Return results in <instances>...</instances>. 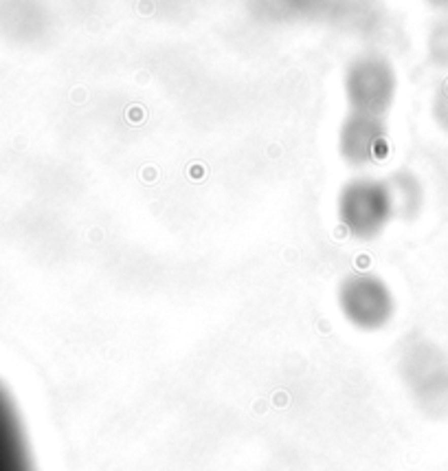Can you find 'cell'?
<instances>
[{
  "label": "cell",
  "mask_w": 448,
  "mask_h": 471,
  "mask_svg": "<svg viewBox=\"0 0 448 471\" xmlns=\"http://www.w3.org/2000/svg\"><path fill=\"white\" fill-rule=\"evenodd\" d=\"M336 216L347 234L358 240L380 236L396 216L387 181L373 176H356L347 181L336 196Z\"/></svg>",
  "instance_id": "1"
},
{
  "label": "cell",
  "mask_w": 448,
  "mask_h": 471,
  "mask_svg": "<svg viewBox=\"0 0 448 471\" xmlns=\"http://www.w3.org/2000/svg\"><path fill=\"white\" fill-rule=\"evenodd\" d=\"M0 471H33L22 423L9 394L0 388Z\"/></svg>",
  "instance_id": "5"
},
{
  "label": "cell",
  "mask_w": 448,
  "mask_h": 471,
  "mask_svg": "<svg viewBox=\"0 0 448 471\" xmlns=\"http://www.w3.org/2000/svg\"><path fill=\"white\" fill-rule=\"evenodd\" d=\"M343 90L350 112L385 119L398 95L396 69L380 55H363L345 69Z\"/></svg>",
  "instance_id": "2"
},
{
  "label": "cell",
  "mask_w": 448,
  "mask_h": 471,
  "mask_svg": "<svg viewBox=\"0 0 448 471\" xmlns=\"http://www.w3.org/2000/svg\"><path fill=\"white\" fill-rule=\"evenodd\" d=\"M429 57L439 69L448 71V24L437 29L429 40Z\"/></svg>",
  "instance_id": "7"
},
{
  "label": "cell",
  "mask_w": 448,
  "mask_h": 471,
  "mask_svg": "<svg viewBox=\"0 0 448 471\" xmlns=\"http://www.w3.org/2000/svg\"><path fill=\"white\" fill-rule=\"evenodd\" d=\"M387 185H389L393 209H396L398 216L413 218L420 214V209L424 205V187L416 172H411L406 168L396 170L389 181H387Z\"/></svg>",
  "instance_id": "6"
},
{
  "label": "cell",
  "mask_w": 448,
  "mask_h": 471,
  "mask_svg": "<svg viewBox=\"0 0 448 471\" xmlns=\"http://www.w3.org/2000/svg\"><path fill=\"white\" fill-rule=\"evenodd\" d=\"M338 308L352 326L371 333L391 322L396 302L387 282L378 275L354 273L338 287Z\"/></svg>",
  "instance_id": "3"
},
{
  "label": "cell",
  "mask_w": 448,
  "mask_h": 471,
  "mask_svg": "<svg viewBox=\"0 0 448 471\" xmlns=\"http://www.w3.org/2000/svg\"><path fill=\"white\" fill-rule=\"evenodd\" d=\"M336 148L340 159L354 170L380 163L389 152L385 119L363 112H347L338 125Z\"/></svg>",
  "instance_id": "4"
},
{
  "label": "cell",
  "mask_w": 448,
  "mask_h": 471,
  "mask_svg": "<svg viewBox=\"0 0 448 471\" xmlns=\"http://www.w3.org/2000/svg\"><path fill=\"white\" fill-rule=\"evenodd\" d=\"M431 112H433V121H435L444 132H448V79L435 90Z\"/></svg>",
  "instance_id": "8"
}]
</instances>
